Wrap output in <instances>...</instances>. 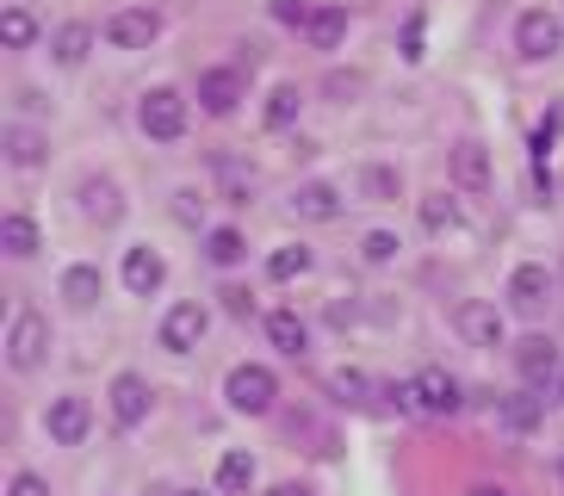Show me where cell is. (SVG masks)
Listing matches in <instances>:
<instances>
[{"label":"cell","instance_id":"4dcf8cb0","mask_svg":"<svg viewBox=\"0 0 564 496\" xmlns=\"http://www.w3.org/2000/svg\"><path fill=\"white\" fill-rule=\"evenodd\" d=\"M217 174H224V193H230V205H249V193H254V174H249V168L224 162Z\"/></svg>","mask_w":564,"mask_h":496},{"label":"cell","instance_id":"ab89813d","mask_svg":"<svg viewBox=\"0 0 564 496\" xmlns=\"http://www.w3.org/2000/svg\"><path fill=\"white\" fill-rule=\"evenodd\" d=\"M267 496H316V490H311V484H273Z\"/></svg>","mask_w":564,"mask_h":496},{"label":"cell","instance_id":"1f68e13d","mask_svg":"<svg viewBox=\"0 0 564 496\" xmlns=\"http://www.w3.org/2000/svg\"><path fill=\"white\" fill-rule=\"evenodd\" d=\"M391 255H398V236H391V230H372V236L360 242V261H372V267H384Z\"/></svg>","mask_w":564,"mask_h":496},{"label":"cell","instance_id":"836d02e7","mask_svg":"<svg viewBox=\"0 0 564 496\" xmlns=\"http://www.w3.org/2000/svg\"><path fill=\"white\" fill-rule=\"evenodd\" d=\"M558 131H564V106H552V112L540 118V131H533V155H546L552 137H558Z\"/></svg>","mask_w":564,"mask_h":496},{"label":"cell","instance_id":"7402d4cb","mask_svg":"<svg viewBox=\"0 0 564 496\" xmlns=\"http://www.w3.org/2000/svg\"><path fill=\"white\" fill-rule=\"evenodd\" d=\"M0 248H7V255H19V261H25V255H37V224L25 212L0 217Z\"/></svg>","mask_w":564,"mask_h":496},{"label":"cell","instance_id":"60d3db41","mask_svg":"<svg viewBox=\"0 0 564 496\" xmlns=\"http://www.w3.org/2000/svg\"><path fill=\"white\" fill-rule=\"evenodd\" d=\"M471 496H502V490H490V484H478V490H471Z\"/></svg>","mask_w":564,"mask_h":496},{"label":"cell","instance_id":"4fadbf2b","mask_svg":"<svg viewBox=\"0 0 564 496\" xmlns=\"http://www.w3.org/2000/svg\"><path fill=\"white\" fill-rule=\"evenodd\" d=\"M546 298H552V273L540 261H528V267H514L509 273V304L514 311H540Z\"/></svg>","mask_w":564,"mask_h":496},{"label":"cell","instance_id":"5b68a950","mask_svg":"<svg viewBox=\"0 0 564 496\" xmlns=\"http://www.w3.org/2000/svg\"><path fill=\"white\" fill-rule=\"evenodd\" d=\"M155 32H162V19H155L150 7H124V13L106 19V44L112 50H150Z\"/></svg>","mask_w":564,"mask_h":496},{"label":"cell","instance_id":"e0dca14e","mask_svg":"<svg viewBox=\"0 0 564 496\" xmlns=\"http://www.w3.org/2000/svg\"><path fill=\"white\" fill-rule=\"evenodd\" d=\"M341 37H348V13H341V7H316V13L304 19V44L311 50H335Z\"/></svg>","mask_w":564,"mask_h":496},{"label":"cell","instance_id":"277c9868","mask_svg":"<svg viewBox=\"0 0 564 496\" xmlns=\"http://www.w3.org/2000/svg\"><path fill=\"white\" fill-rule=\"evenodd\" d=\"M44 347H51V323H44L37 311H19L13 335H7V360H13V373H32V366L44 360Z\"/></svg>","mask_w":564,"mask_h":496},{"label":"cell","instance_id":"8fae6325","mask_svg":"<svg viewBox=\"0 0 564 496\" xmlns=\"http://www.w3.org/2000/svg\"><path fill=\"white\" fill-rule=\"evenodd\" d=\"M514 366H521V379H528V385H552V379L564 373V366H558V347H552L546 335H528V342L514 347Z\"/></svg>","mask_w":564,"mask_h":496},{"label":"cell","instance_id":"f1b7e54d","mask_svg":"<svg viewBox=\"0 0 564 496\" xmlns=\"http://www.w3.org/2000/svg\"><path fill=\"white\" fill-rule=\"evenodd\" d=\"M205 255H212L217 267H236L242 255H249V242H242L236 230H212V236H205Z\"/></svg>","mask_w":564,"mask_h":496},{"label":"cell","instance_id":"3957f363","mask_svg":"<svg viewBox=\"0 0 564 496\" xmlns=\"http://www.w3.org/2000/svg\"><path fill=\"white\" fill-rule=\"evenodd\" d=\"M224 397H230V410H242V416H267L273 397H280V379H273L267 366H236L230 385H224Z\"/></svg>","mask_w":564,"mask_h":496},{"label":"cell","instance_id":"9a60e30c","mask_svg":"<svg viewBox=\"0 0 564 496\" xmlns=\"http://www.w3.org/2000/svg\"><path fill=\"white\" fill-rule=\"evenodd\" d=\"M162 280H167V267H162L155 248H124V285H131L137 298H150Z\"/></svg>","mask_w":564,"mask_h":496},{"label":"cell","instance_id":"cb8c5ba5","mask_svg":"<svg viewBox=\"0 0 564 496\" xmlns=\"http://www.w3.org/2000/svg\"><path fill=\"white\" fill-rule=\"evenodd\" d=\"M0 37H7V50H25L37 37V19L25 13V7H7V13H0Z\"/></svg>","mask_w":564,"mask_h":496},{"label":"cell","instance_id":"e575fe53","mask_svg":"<svg viewBox=\"0 0 564 496\" xmlns=\"http://www.w3.org/2000/svg\"><path fill=\"white\" fill-rule=\"evenodd\" d=\"M366 193L372 198H398V174H391V168H366Z\"/></svg>","mask_w":564,"mask_h":496},{"label":"cell","instance_id":"f546056e","mask_svg":"<svg viewBox=\"0 0 564 496\" xmlns=\"http://www.w3.org/2000/svg\"><path fill=\"white\" fill-rule=\"evenodd\" d=\"M267 273H273V280H299V273H311V248H304V242L280 248V255L267 261Z\"/></svg>","mask_w":564,"mask_h":496},{"label":"cell","instance_id":"4316f807","mask_svg":"<svg viewBox=\"0 0 564 496\" xmlns=\"http://www.w3.org/2000/svg\"><path fill=\"white\" fill-rule=\"evenodd\" d=\"M453 224H459V205H453L447 193H434V198H422V230H429V236L453 230Z\"/></svg>","mask_w":564,"mask_h":496},{"label":"cell","instance_id":"7a4b0ae2","mask_svg":"<svg viewBox=\"0 0 564 496\" xmlns=\"http://www.w3.org/2000/svg\"><path fill=\"white\" fill-rule=\"evenodd\" d=\"M514 50H521L528 63H552V56L564 50V25L546 13V7H533V13L514 19Z\"/></svg>","mask_w":564,"mask_h":496},{"label":"cell","instance_id":"484cf974","mask_svg":"<svg viewBox=\"0 0 564 496\" xmlns=\"http://www.w3.org/2000/svg\"><path fill=\"white\" fill-rule=\"evenodd\" d=\"M254 484V460L249 453H224V465H217V490H249Z\"/></svg>","mask_w":564,"mask_h":496},{"label":"cell","instance_id":"d4e9b609","mask_svg":"<svg viewBox=\"0 0 564 496\" xmlns=\"http://www.w3.org/2000/svg\"><path fill=\"white\" fill-rule=\"evenodd\" d=\"M299 87H273V94H267V125H273V131H285V125H299Z\"/></svg>","mask_w":564,"mask_h":496},{"label":"cell","instance_id":"603a6c76","mask_svg":"<svg viewBox=\"0 0 564 496\" xmlns=\"http://www.w3.org/2000/svg\"><path fill=\"white\" fill-rule=\"evenodd\" d=\"M7 162H13V168H37V162H44V137L25 131V125H13V131H7Z\"/></svg>","mask_w":564,"mask_h":496},{"label":"cell","instance_id":"d6986e66","mask_svg":"<svg viewBox=\"0 0 564 496\" xmlns=\"http://www.w3.org/2000/svg\"><path fill=\"white\" fill-rule=\"evenodd\" d=\"M267 335H273V347H280V354H292V360L311 347V330H304L299 311H273V316H267Z\"/></svg>","mask_w":564,"mask_h":496},{"label":"cell","instance_id":"52a82bcc","mask_svg":"<svg viewBox=\"0 0 564 496\" xmlns=\"http://www.w3.org/2000/svg\"><path fill=\"white\" fill-rule=\"evenodd\" d=\"M44 422H51V441L56 446H82L87 429H94V410H87V397H56Z\"/></svg>","mask_w":564,"mask_h":496},{"label":"cell","instance_id":"d590c367","mask_svg":"<svg viewBox=\"0 0 564 496\" xmlns=\"http://www.w3.org/2000/svg\"><path fill=\"white\" fill-rule=\"evenodd\" d=\"M7 496H51V484L37 478V472H19V478H13V490H7Z\"/></svg>","mask_w":564,"mask_h":496},{"label":"cell","instance_id":"7bdbcfd3","mask_svg":"<svg viewBox=\"0 0 564 496\" xmlns=\"http://www.w3.org/2000/svg\"><path fill=\"white\" fill-rule=\"evenodd\" d=\"M174 496H199V490H174Z\"/></svg>","mask_w":564,"mask_h":496},{"label":"cell","instance_id":"8992f818","mask_svg":"<svg viewBox=\"0 0 564 496\" xmlns=\"http://www.w3.org/2000/svg\"><path fill=\"white\" fill-rule=\"evenodd\" d=\"M459 335H465L471 347H502L509 323H502L497 304H484V298H465V304H459Z\"/></svg>","mask_w":564,"mask_h":496},{"label":"cell","instance_id":"ac0fdd59","mask_svg":"<svg viewBox=\"0 0 564 496\" xmlns=\"http://www.w3.org/2000/svg\"><path fill=\"white\" fill-rule=\"evenodd\" d=\"M82 212L94 217V224H118V217H124V198H118L112 181H82Z\"/></svg>","mask_w":564,"mask_h":496},{"label":"cell","instance_id":"44dd1931","mask_svg":"<svg viewBox=\"0 0 564 496\" xmlns=\"http://www.w3.org/2000/svg\"><path fill=\"white\" fill-rule=\"evenodd\" d=\"M51 50H56V63H63V68H82L87 50H94V25H82V19H75V25H63V32L51 37Z\"/></svg>","mask_w":564,"mask_h":496},{"label":"cell","instance_id":"6da1fadb","mask_svg":"<svg viewBox=\"0 0 564 496\" xmlns=\"http://www.w3.org/2000/svg\"><path fill=\"white\" fill-rule=\"evenodd\" d=\"M137 125H143L150 143H181L186 137V99L174 94V87H155V94H143V106H137Z\"/></svg>","mask_w":564,"mask_h":496},{"label":"cell","instance_id":"8d00e7d4","mask_svg":"<svg viewBox=\"0 0 564 496\" xmlns=\"http://www.w3.org/2000/svg\"><path fill=\"white\" fill-rule=\"evenodd\" d=\"M224 311H230V316H249V311H254V298L242 292V285H224Z\"/></svg>","mask_w":564,"mask_h":496},{"label":"cell","instance_id":"ffe728a7","mask_svg":"<svg viewBox=\"0 0 564 496\" xmlns=\"http://www.w3.org/2000/svg\"><path fill=\"white\" fill-rule=\"evenodd\" d=\"M63 298H68V311H94L100 304V267H68Z\"/></svg>","mask_w":564,"mask_h":496},{"label":"cell","instance_id":"74e56055","mask_svg":"<svg viewBox=\"0 0 564 496\" xmlns=\"http://www.w3.org/2000/svg\"><path fill=\"white\" fill-rule=\"evenodd\" d=\"M403 56H410V63H422V19H410V32H403Z\"/></svg>","mask_w":564,"mask_h":496},{"label":"cell","instance_id":"b9f144b4","mask_svg":"<svg viewBox=\"0 0 564 496\" xmlns=\"http://www.w3.org/2000/svg\"><path fill=\"white\" fill-rule=\"evenodd\" d=\"M558 403H564V373H558Z\"/></svg>","mask_w":564,"mask_h":496},{"label":"cell","instance_id":"2e32d148","mask_svg":"<svg viewBox=\"0 0 564 496\" xmlns=\"http://www.w3.org/2000/svg\"><path fill=\"white\" fill-rule=\"evenodd\" d=\"M453 181H459V193H490V155L478 143H459L453 149Z\"/></svg>","mask_w":564,"mask_h":496},{"label":"cell","instance_id":"d6a6232c","mask_svg":"<svg viewBox=\"0 0 564 496\" xmlns=\"http://www.w3.org/2000/svg\"><path fill=\"white\" fill-rule=\"evenodd\" d=\"M267 13L280 19V25H299V32H304V19H311L316 7H311V0H267Z\"/></svg>","mask_w":564,"mask_h":496},{"label":"cell","instance_id":"7c38bea8","mask_svg":"<svg viewBox=\"0 0 564 496\" xmlns=\"http://www.w3.org/2000/svg\"><path fill=\"white\" fill-rule=\"evenodd\" d=\"M150 416V385L137 379V373H118L112 379V422L118 429H137Z\"/></svg>","mask_w":564,"mask_h":496},{"label":"cell","instance_id":"30bf717a","mask_svg":"<svg viewBox=\"0 0 564 496\" xmlns=\"http://www.w3.org/2000/svg\"><path fill=\"white\" fill-rule=\"evenodd\" d=\"M236 99H242V75H236V68H205L199 75V106L212 118H230Z\"/></svg>","mask_w":564,"mask_h":496},{"label":"cell","instance_id":"ba28073f","mask_svg":"<svg viewBox=\"0 0 564 496\" xmlns=\"http://www.w3.org/2000/svg\"><path fill=\"white\" fill-rule=\"evenodd\" d=\"M415 397H422V410H429V416H453L465 403L459 379H453V373H441V366H422V373H415Z\"/></svg>","mask_w":564,"mask_h":496},{"label":"cell","instance_id":"f35d334b","mask_svg":"<svg viewBox=\"0 0 564 496\" xmlns=\"http://www.w3.org/2000/svg\"><path fill=\"white\" fill-rule=\"evenodd\" d=\"M335 391H341V397H360V391H366V373H335Z\"/></svg>","mask_w":564,"mask_h":496},{"label":"cell","instance_id":"5bb4252c","mask_svg":"<svg viewBox=\"0 0 564 496\" xmlns=\"http://www.w3.org/2000/svg\"><path fill=\"white\" fill-rule=\"evenodd\" d=\"M292 212L311 217V224H335V217H341V193H335L329 181H304L299 193H292Z\"/></svg>","mask_w":564,"mask_h":496},{"label":"cell","instance_id":"9c48e42d","mask_svg":"<svg viewBox=\"0 0 564 496\" xmlns=\"http://www.w3.org/2000/svg\"><path fill=\"white\" fill-rule=\"evenodd\" d=\"M205 323H212V316H205L199 304H174V311L162 316V347L193 354V347H199V335H205Z\"/></svg>","mask_w":564,"mask_h":496},{"label":"cell","instance_id":"83f0119b","mask_svg":"<svg viewBox=\"0 0 564 496\" xmlns=\"http://www.w3.org/2000/svg\"><path fill=\"white\" fill-rule=\"evenodd\" d=\"M502 429H514V434L540 429V397H509L502 403Z\"/></svg>","mask_w":564,"mask_h":496}]
</instances>
